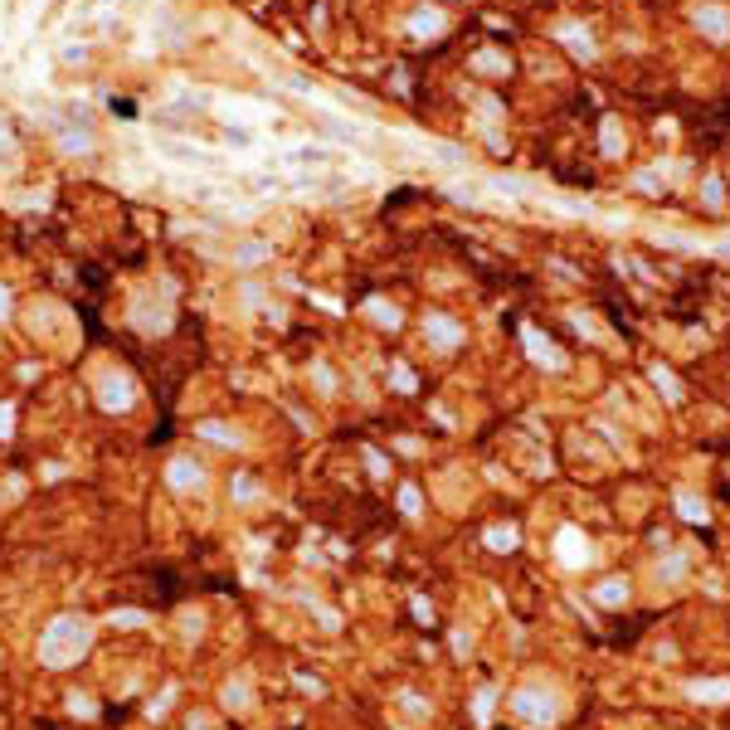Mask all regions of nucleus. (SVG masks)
<instances>
[{
	"label": "nucleus",
	"instance_id": "1",
	"mask_svg": "<svg viewBox=\"0 0 730 730\" xmlns=\"http://www.w3.org/2000/svg\"><path fill=\"white\" fill-rule=\"evenodd\" d=\"M83 647H88V623H78V618H54L49 633L40 638V657L49 667H64V662H73Z\"/></svg>",
	"mask_w": 730,
	"mask_h": 730
},
{
	"label": "nucleus",
	"instance_id": "2",
	"mask_svg": "<svg viewBox=\"0 0 730 730\" xmlns=\"http://www.w3.org/2000/svg\"><path fill=\"white\" fill-rule=\"evenodd\" d=\"M512 711L526 721V726H551V721H555V696L541 691V687H526V691H516Z\"/></svg>",
	"mask_w": 730,
	"mask_h": 730
},
{
	"label": "nucleus",
	"instance_id": "3",
	"mask_svg": "<svg viewBox=\"0 0 730 730\" xmlns=\"http://www.w3.org/2000/svg\"><path fill=\"white\" fill-rule=\"evenodd\" d=\"M555 555L565 570H579V565H594V546L584 541V531H575V526H565L555 536Z\"/></svg>",
	"mask_w": 730,
	"mask_h": 730
},
{
	"label": "nucleus",
	"instance_id": "4",
	"mask_svg": "<svg viewBox=\"0 0 730 730\" xmlns=\"http://www.w3.org/2000/svg\"><path fill=\"white\" fill-rule=\"evenodd\" d=\"M166 477H171V487H175V492H190V487L200 492V487H205V468H200V463H190V458H175Z\"/></svg>",
	"mask_w": 730,
	"mask_h": 730
},
{
	"label": "nucleus",
	"instance_id": "5",
	"mask_svg": "<svg viewBox=\"0 0 730 730\" xmlns=\"http://www.w3.org/2000/svg\"><path fill=\"white\" fill-rule=\"evenodd\" d=\"M691 701H730V682H687Z\"/></svg>",
	"mask_w": 730,
	"mask_h": 730
},
{
	"label": "nucleus",
	"instance_id": "6",
	"mask_svg": "<svg viewBox=\"0 0 730 730\" xmlns=\"http://www.w3.org/2000/svg\"><path fill=\"white\" fill-rule=\"evenodd\" d=\"M594 599H599L604 608H623V604H628V584H623V579H604L599 589H594Z\"/></svg>",
	"mask_w": 730,
	"mask_h": 730
},
{
	"label": "nucleus",
	"instance_id": "7",
	"mask_svg": "<svg viewBox=\"0 0 730 730\" xmlns=\"http://www.w3.org/2000/svg\"><path fill=\"white\" fill-rule=\"evenodd\" d=\"M677 512L687 516L691 526H706V516H711V512H706V502H696L691 492H682V497H677Z\"/></svg>",
	"mask_w": 730,
	"mask_h": 730
},
{
	"label": "nucleus",
	"instance_id": "8",
	"mask_svg": "<svg viewBox=\"0 0 730 730\" xmlns=\"http://www.w3.org/2000/svg\"><path fill=\"white\" fill-rule=\"evenodd\" d=\"M102 399H107V409H127L131 385L127 380H107V385H102Z\"/></svg>",
	"mask_w": 730,
	"mask_h": 730
},
{
	"label": "nucleus",
	"instance_id": "9",
	"mask_svg": "<svg viewBox=\"0 0 730 730\" xmlns=\"http://www.w3.org/2000/svg\"><path fill=\"white\" fill-rule=\"evenodd\" d=\"M652 385L662 389V394H667V399H682V385H677V380H672V375H667V370H662V365H657V370H652Z\"/></svg>",
	"mask_w": 730,
	"mask_h": 730
},
{
	"label": "nucleus",
	"instance_id": "10",
	"mask_svg": "<svg viewBox=\"0 0 730 730\" xmlns=\"http://www.w3.org/2000/svg\"><path fill=\"white\" fill-rule=\"evenodd\" d=\"M487 546H492V551H512L516 531H512V526H507V531H487Z\"/></svg>",
	"mask_w": 730,
	"mask_h": 730
},
{
	"label": "nucleus",
	"instance_id": "11",
	"mask_svg": "<svg viewBox=\"0 0 730 730\" xmlns=\"http://www.w3.org/2000/svg\"><path fill=\"white\" fill-rule=\"evenodd\" d=\"M200 433H205V438H219V448H234V443H239L234 433H229V429H219V424H200Z\"/></svg>",
	"mask_w": 730,
	"mask_h": 730
},
{
	"label": "nucleus",
	"instance_id": "12",
	"mask_svg": "<svg viewBox=\"0 0 730 730\" xmlns=\"http://www.w3.org/2000/svg\"><path fill=\"white\" fill-rule=\"evenodd\" d=\"M429 326H433V336H438V341H443V346H453V341H458V331H453V322H443V317H433Z\"/></svg>",
	"mask_w": 730,
	"mask_h": 730
},
{
	"label": "nucleus",
	"instance_id": "13",
	"mask_svg": "<svg viewBox=\"0 0 730 730\" xmlns=\"http://www.w3.org/2000/svg\"><path fill=\"white\" fill-rule=\"evenodd\" d=\"M492 701H497L492 691H477V721H492Z\"/></svg>",
	"mask_w": 730,
	"mask_h": 730
},
{
	"label": "nucleus",
	"instance_id": "14",
	"mask_svg": "<svg viewBox=\"0 0 730 730\" xmlns=\"http://www.w3.org/2000/svg\"><path fill=\"white\" fill-rule=\"evenodd\" d=\"M682 570H687V560L672 555V560H667V570H662V579H682Z\"/></svg>",
	"mask_w": 730,
	"mask_h": 730
},
{
	"label": "nucleus",
	"instance_id": "15",
	"mask_svg": "<svg viewBox=\"0 0 730 730\" xmlns=\"http://www.w3.org/2000/svg\"><path fill=\"white\" fill-rule=\"evenodd\" d=\"M706 30H711V35H726V20H721V10H706Z\"/></svg>",
	"mask_w": 730,
	"mask_h": 730
},
{
	"label": "nucleus",
	"instance_id": "16",
	"mask_svg": "<svg viewBox=\"0 0 730 730\" xmlns=\"http://www.w3.org/2000/svg\"><path fill=\"white\" fill-rule=\"evenodd\" d=\"M399 507H404V512H419V492L404 487V492H399Z\"/></svg>",
	"mask_w": 730,
	"mask_h": 730
}]
</instances>
